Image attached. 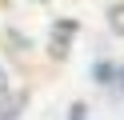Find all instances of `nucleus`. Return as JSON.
I'll return each instance as SVG.
<instances>
[{
  "mask_svg": "<svg viewBox=\"0 0 124 120\" xmlns=\"http://www.w3.org/2000/svg\"><path fill=\"white\" fill-rule=\"evenodd\" d=\"M80 36V20H72V16H60V20L48 24V40H44V48H48L52 60H68V52H72V40Z\"/></svg>",
  "mask_w": 124,
  "mask_h": 120,
  "instance_id": "1",
  "label": "nucleus"
},
{
  "mask_svg": "<svg viewBox=\"0 0 124 120\" xmlns=\"http://www.w3.org/2000/svg\"><path fill=\"white\" fill-rule=\"evenodd\" d=\"M24 104H28V96L24 92H0V120H16L20 112H24Z\"/></svg>",
  "mask_w": 124,
  "mask_h": 120,
  "instance_id": "2",
  "label": "nucleus"
},
{
  "mask_svg": "<svg viewBox=\"0 0 124 120\" xmlns=\"http://www.w3.org/2000/svg\"><path fill=\"white\" fill-rule=\"evenodd\" d=\"M92 80H96L100 88H104V84H116V64L112 60H96V64H92Z\"/></svg>",
  "mask_w": 124,
  "mask_h": 120,
  "instance_id": "3",
  "label": "nucleus"
},
{
  "mask_svg": "<svg viewBox=\"0 0 124 120\" xmlns=\"http://www.w3.org/2000/svg\"><path fill=\"white\" fill-rule=\"evenodd\" d=\"M104 20H108V28L116 32V36H124V0H116L112 8L104 12Z\"/></svg>",
  "mask_w": 124,
  "mask_h": 120,
  "instance_id": "4",
  "label": "nucleus"
},
{
  "mask_svg": "<svg viewBox=\"0 0 124 120\" xmlns=\"http://www.w3.org/2000/svg\"><path fill=\"white\" fill-rule=\"evenodd\" d=\"M64 120H88V104H84V100H76L72 108H68V116H64Z\"/></svg>",
  "mask_w": 124,
  "mask_h": 120,
  "instance_id": "5",
  "label": "nucleus"
},
{
  "mask_svg": "<svg viewBox=\"0 0 124 120\" xmlns=\"http://www.w3.org/2000/svg\"><path fill=\"white\" fill-rule=\"evenodd\" d=\"M116 88L124 92V64H116Z\"/></svg>",
  "mask_w": 124,
  "mask_h": 120,
  "instance_id": "6",
  "label": "nucleus"
},
{
  "mask_svg": "<svg viewBox=\"0 0 124 120\" xmlns=\"http://www.w3.org/2000/svg\"><path fill=\"white\" fill-rule=\"evenodd\" d=\"M8 88H12V84H8V76H4V72H0V92H8Z\"/></svg>",
  "mask_w": 124,
  "mask_h": 120,
  "instance_id": "7",
  "label": "nucleus"
},
{
  "mask_svg": "<svg viewBox=\"0 0 124 120\" xmlns=\"http://www.w3.org/2000/svg\"><path fill=\"white\" fill-rule=\"evenodd\" d=\"M32 4H40V0H32Z\"/></svg>",
  "mask_w": 124,
  "mask_h": 120,
  "instance_id": "8",
  "label": "nucleus"
}]
</instances>
